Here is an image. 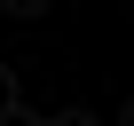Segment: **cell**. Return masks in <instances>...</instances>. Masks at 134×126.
I'll list each match as a JSON object with an SVG mask.
<instances>
[{
  "instance_id": "cell-1",
  "label": "cell",
  "mask_w": 134,
  "mask_h": 126,
  "mask_svg": "<svg viewBox=\"0 0 134 126\" xmlns=\"http://www.w3.org/2000/svg\"><path fill=\"white\" fill-rule=\"evenodd\" d=\"M16 102H24V87H16V71H8V63H0V126L16 118Z\"/></svg>"
},
{
  "instance_id": "cell-2",
  "label": "cell",
  "mask_w": 134,
  "mask_h": 126,
  "mask_svg": "<svg viewBox=\"0 0 134 126\" xmlns=\"http://www.w3.org/2000/svg\"><path fill=\"white\" fill-rule=\"evenodd\" d=\"M8 16H47V0H0Z\"/></svg>"
},
{
  "instance_id": "cell-3",
  "label": "cell",
  "mask_w": 134,
  "mask_h": 126,
  "mask_svg": "<svg viewBox=\"0 0 134 126\" xmlns=\"http://www.w3.org/2000/svg\"><path fill=\"white\" fill-rule=\"evenodd\" d=\"M47 126H95V110H55Z\"/></svg>"
},
{
  "instance_id": "cell-4",
  "label": "cell",
  "mask_w": 134,
  "mask_h": 126,
  "mask_svg": "<svg viewBox=\"0 0 134 126\" xmlns=\"http://www.w3.org/2000/svg\"><path fill=\"white\" fill-rule=\"evenodd\" d=\"M118 126H134V102H126V118H118Z\"/></svg>"
}]
</instances>
